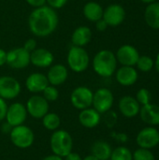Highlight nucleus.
<instances>
[{
	"label": "nucleus",
	"mask_w": 159,
	"mask_h": 160,
	"mask_svg": "<svg viewBox=\"0 0 159 160\" xmlns=\"http://www.w3.org/2000/svg\"><path fill=\"white\" fill-rule=\"evenodd\" d=\"M59 17L55 9L45 5L36 8L28 17L30 32L37 38H46L52 35L57 28Z\"/></svg>",
	"instance_id": "f257e3e1"
},
{
	"label": "nucleus",
	"mask_w": 159,
	"mask_h": 160,
	"mask_svg": "<svg viewBox=\"0 0 159 160\" xmlns=\"http://www.w3.org/2000/svg\"><path fill=\"white\" fill-rule=\"evenodd\" d=\"M94 71L100 77H112L117 68V59L115 54L110 50H101L96 53L92 60Z\"/></svg>",
	"instance_id": "f03ea898"
},
{
	"label": "nucleus",
	"mask_w": 159,
	"mask_h": 160,
	"mask_svg": "<svg viewBox=\"0 0 159 160\" xmlns=\"http://www.w3.org/2000/svg\"><path fill=\"white\" fill-rule=\"evenodd\" d=\"M50 148L52 154L65 158L73 150V139L68 131L57 129L52 131L50 138Z\"/></svg>",
	"instance_id": "7ed1b4c3"
},
{
	"label": "nucleus",
	"mask_w": 159,
	"mask_h": 160,
	"mask_svg": "<svg viewBox=\"0 0 159 160\" xmlns=\"http://www.w3.org/2000/svg\"><path fill=\"white\" fill-rule=\"evenodd\" d=\"M67 62L68 68L72 71L76 73H82L89 68L90 56L83 47H77L72 45L68 50Z\"/></svg>",
	"instance_id": "20e7f679"
},
{
	"label": "nucleus",
	"mask_w": 159,
	"mask_h": 160,
	"mask_svg": "<svg viewBox=\"0 0 159 160\" xmlns=\"http://www.w3.org/2000/svg\"><path fill=\"white\" fill-rule=\"evenodd\" d=\"M8 136L11 143L19 149H28L35 142L34 131L24 124L12 128Z\"/></svg>",
	"instance_id": "39448f33"
},
{
	"label": "nucleus",
	"mask_w": 159,
	"mask_h": 160,
	"mask_svg": "<svg viewBox=\"0 0 159 160\" xmlns=\"http://www.w3.org/2000/svg\"><path fill=\"white\" fill-rule=\"evenodd\" d=\"M114 102L112 92L105 87L97 89L94 92L92 107L100 114H104L112 110Z\"/></svg>",
	"instance_id": "423d86ee"
},
{
	"label": "nucleus",
	"mask_w": 159,
	"mask_h": 160,
	"mask_svg": "<svg viewBox=\"0 0 159 160\" xmlns=\"http://www.w3.org/2000/svg\"><path fill=\"white\" fill-rule=\"evenodd\" d=\"M94 92L87 86H78L70 94L71 105L79 110H84L92 107Z\"/></svg>",
	"instance_id": "0eeeda50"
},
{
	"label": "nucleus",
	"mask_w": 159,
	"mask_h": 160,
	"mask_svg": "<svg viewBox=\"0 0 159 160\" xmlns=\"http://www.w3.org/2000/svg\"><path fill=\"white\" fill-rule=\"evenodd\" d=\"M27 113L34 119L41 120L42 117L49 112V102L40 95L36 94L30 97L25 104Z\"/></svg>",
	"instance_id": "6e6552de"
},
{
	"label": "nucleus",
	"mask_w": 159,
	"mask_h": 160,
	"mask_svg": "<svg viewBox=\"0 0 159 160\" xmlns=\"http://www.w3.org/2000/svg\"><path fill=\"white\" fill-rule=\"evenodd\" d=\"M7 65L13 69H23L30 65V52L23 47H17L7 52Z\"/></svg>",
	"instance_id": "1a4fd4ad"
},
{
	"label": "nucleus",
	"mask_w": 159,
	"mask_h": 160,
	"mask_svg": "<svg viewBox=\"0 0 159 160\" xmlns=\"http://www.w3.org/2000/svg\"><path fill=\"white\" fill-rule=\"evenodd\" d=\"M22 91L19 81L11 76L0 77V98L7 100L16 98Z\"/></svg>",
	"instance_id": "9d476101"
},
{
	"label": "nucleus",
	"mask_w": 159,
	"mask_h": 160,
	"mask_svg": "<svg viewBox=\"0 0 159 160\" xmlns=\"http://www.w3.org/2000/svg\"><path fill=\"white\" fill-rule=\"evenodd\" d=\"M28 116L27 110L24 104L21 102H14L7 106L5 121L11 127L23 125Z\"/></svg>",
	"instance_id": "9b49d317"
},
{
	"label": "nucleus",
	"mask_w": 159,
	"mask_h": 160,
	"mask_svg": "<svg viewBox=\"0 0 159 160\" xmlns=\"http://www.w3.org/2000/svg\"><path fill=\"white\" fill-rule=\"evenodd\" d=\"M136 142L140 148L151 150L159 144V131L155 127H146L138 133Z\"/></svg>",
	"instance_id": "f8f14e48"
},
{
	"label": "nucleus",
	"mask_w": 159,
	"mask_h": 160,
	"mask_svg": "<svg viewBox=\"0 0 159 160\" xmlns=\"http://www.w3.org/2000/svg\"><path fill=\"white\" fill-rule=\"evenodd\" d=\"M102 19L107 22L108 26H118L126 19V10L119 4H112L104 9Z\"/></svg>",
	"instance_id": "ddd939ff"
},
{
	"label": "nucleus",
	"mask_w": 159,
	"mask_h": 160,
	"mask_svg": "<svg viewBox=\"0 0 159 160\" xmlns=\"http://www.w3.org/2000/svg\"><path fill=\"white\" fill-rule=\"evenodd\" d=\"M117 62H119L122 66L134 67L137 64V61L140 57V53L138 50L129 44L122 45L115 54Z\"/></svg>",
	"instance_id": "4468645a"
},
{
	"label": "nucleus",
	"mask_w": 159,
	"mask_h": 160,
	"mask_svg": "<svg viewBox=\"0 0 159 160\" xmlns=\"http://www.w3.org/2000/svg\"><path fill=\"white\" fill-rule=\"evenodd\" d=\"M53 60L52 52L44 48H37L30 53V64L40 68H50L53 64Z\"/></svg>",
	"instance_id": "2eb2a0df"
},
{
	"label": "nucleus",
	"mask_w": 159,
	"mask_h": 160,
	"mask_svg": "<svg viewBox=\"0 0 159 160\" xmlns=\"http://www.w3.org/2000/svg\"><path fill=\"white\" fill-rule=\"evenodd\" d=\"M49 84L53 86H59L66 82L68 78V70L67 68L61 64L52 65L49 68V70L46 75Z\"/></svg>",
	"instance_id": "dca6fc26"
},
{
	"label": "nucleus",
	"mask_w": 159,
	"mask_h": 160,
	"mask_svg": "<svg viewBox=\"0 0 159 160\" xmlns=\"http://www.w3.org/2000/svg\"><path fill=\"white\" fill-rule=\"evenodd\" d=\"M118 109L126 118H134L140 113L141 105L137 99L131 96H125L118 102Z\"/></svg>",
	"instance_id": "f3484780"
},
{
	"label": "nucleus",
	"mask_w": 159,
	"mask_h": 160,
	"mask_svg": "<svg viewBox=\"0 0 159 160\" xmlns=\"http://www.w3.org/2000/svg\"><path fill=\"white\" fill-rule=\"evenodd\" d=\"M49 85L48 79L45 74L40 72L31 73L25 80V87L32 94H39Z\"/></svg>",
	"instance_id": "a211bd4d"
},
{
	"label": "nucleus",
	"mask_w": 159,
	"mask_h": 160,
	"mask_svg": "<svg viewBox=\"0 0 159 160\" xmlns=\"http://www.w3.org/2000/svg\"><path fill=\"white\" fill-rule=\"evenodd\" d=\"M78 120L82 127L91 129L97 128L100 124L101 114L97 111H96L93 107H90L80 111Z\"/></svg>",
	"instance_id": "6ab92c4d"
},
{
	"label": "nucleus",
	"mask_w": 159,
	"mask_h": 160,
	"mask_svg": "<svg viewBox=\"0 0 159 160\" xmlns=\"http://www.w3.org/2000/svg\"><path fill=\"white\" fill-rule=\"evenodd\" d=\"M115 78L119 84L123 86H131L138 81L139 74L135 68L122 66L115 71Z\"/></svg>",
	"instance_id": "aec40b11"
},
{
	"label": "nucleus",
	"mask_w": 159,
	"mask_h": 160,
	"mask_svg": "<svg viewBox=\"0 0 159 160\" xmlns=\"http://www.w3.org/2000/svg\"><path fill=\"white\" fill-rule=\"evenodd\" d=\"M141 119L151 127L159 126V105L149 103L141 107Z\"/></svg>",
	"instance_id": "412c9836"
},
{
	"label": "nucleus",
	"mask_w": 159,
	"mask_h": 160,
	"mask_svg": "<svg viewBox=\"0 0 159 160\" xmlns=\"http://www.w3.org/2000/svg\"><path fill=\"white\" fill-rule=\"evenodd\" d=\"M92 39V31L88 26L82 25L77 27L71 35V43L73 46H86Z\"/></svg>",
	"instance_id": "4be33fe9"
},
{
	"label": "nucleus",
	"mask_w": 159,
	"mask_h": 160,
	"mask_svg": "<svg viewBox=\"0 0 159 160\" xmlns=\"http://www.w3.org/2000/svg\"><path fill=\"white\" fill-rule=\"evenodd\" d=\"M112 152V145L106 141H97L91 146V154L99 160H110Z\"/></svg>",
	"instance_id": "5701e85b"
},
{
	"label": "nucleus",
	"mask_w": 159,
	"mask_h": 160,
	"mask_svg": "<svg viewBox=\"0 0 159 160\" xmlns=\"http://www.w3.org/2000/svg\"><path fill=\"white\" fill-rule=\"evenodd\" d=\"M103 11H104V9H103L102 6L97 2H94V1L87 2L84 5L83 9H82L84 17L88 21L93 22H96L98 20L102 19Z\"/></svg>",
	"instance_id": "b1692460"
},
{
	"label": "nucleus",
	"mask_w": 159,
	"mask_h": 160,
	"mask_svg": "<svg viewBox=\"0 0 159 160\" xmlns=\"http://www.w3.org/2000/svg\"><path fill=\"white\" fill-rule=\"evenodd\" d=\"M144 20L148 26L159 30V2H154L147 6L144 11Z\"/></svg>",
	"instance_id": "393cba45"
},
{
	"label": "nucleus",
	"mask_w": 159,
	"mask_h": 160,
	"mask_svg": "<svg viewBox=\"0 0 159 160\" xmlns=\"http://www.w3.org/2000/svg\"><path fill=\"white\" fill-rule=\"evenodd\" d=\"M42 126L45 129L49 131H55L60 128L61 126V118L55 112H48L41 119Z\"/></svg>",
	"instance_id": "a878e982"
},
{
	"label": "nucleus",
	"mask_w": 159,
	"mask_h": 160,
	"mask_svg": "<svg viewBox=\"0 0 159 160\" xmlns=\"http://www.w3.org/2000/svg\"><path fill=\"white\" fill-rule=\"evenodd\" d=\"M110 160H133V153L126 146H118L112 149Z\"/></svg>",
	"instance_id": "bb28decb"
},
{
	"label": "nucleus",
	"mask_w": 159,
	"mask_h": 160,
	"mask_svg": "<svg viewBox=\"0 0 159 160\" xmlns=\"http://www.w3.org/2000/svg\"><path fill=\"white\" fill-rule=\"evenodd\" d=\"M136 66H137V68L141 71H142V72H149V71H151L154 68V67H155V61L150 56L142 55V56H140L139 57Z\"/></svg>",
	"instance_id": "cd10ccee"
},
{
	"label": "nucleus",
	"mask_w": 159,
	"mask_h": 160,
	"mask_svg": "<svg viewBox=\"0 0 159 160\" xmlns=\"http://www.w3.org/2000/svg\"><path fill=\"white\" fill-rule=\"evenodd\" d=\"M42 97L50 103L54 102L59 98V91L56 86L49 84L43 91H42Z\"/></svg>",
	"instance_id": "c85d7f7f"
},
{
	"label": "nucleus",
	"mask_w": 159,
	"mask_h": 160,
	"mask_svg": "<svg viewBox=\"0 0 159 160\" xmlns=\"http://www.w3.org/2000/svg\"><path fill=\"white\" fill-rule=\"evenodd\" d=\"M135 98L137 99V101L139 102V104L141 106H144V105H147V104L151 103L152 96H151V93H150V91L148 89L142 88L137 92Z\"/></svg>",
	"instance_id": "c756f323"
},
{
	"label": "nucleus",
	"mask_w": 159,
	"mask_h": 160,
	"mask_svg": "<svg viewBox=\"0 0 159 160\" xmlns=\"http://www.w3.org/2000/svg\"><path fill=\"white\" fill-rule=\"evenodd\" d=\"M133 160H156V158L151 150L139 147L133 153Z\"/></svg>",
	"instance_id": "7c9ffc66"
},
{
	"label": "nucleus",
	"mask_w": 159,
	"mask_h": 160,
	"mask_svg": "<svg viewBox=\"0 0 159 160\" xmlns=\"http://www.w3.org/2000/svg\"><path fill=\"white\" fill-rule=\"evenodd\" d=\"M104 114H106L105 123H106L107 127L108 128H112L115 125L116 121H117V115L113 112H111V111H109L108 112H106Z\"/></svg>",
	"instance_id": "2f4dec72"
},
{
	"label": "nucleus",
	"mask_w": 159,
	"mask_h": 160,
	"mask_svg": "<svg viewBox=\"0 0 159 160\" xmlns=\"http://www.w3.org/2000/svg\"><path fill=\"white\" fill-rule=\"evenodd\" d=\"M68 0H46V4H48L47 6L51 7L53 9H59L62 8L63 7L66 6V4L67 3Z\"/></svg>",
	"instance_id": "473e14b6"
},
{
	"label": "nucleus",
	"mask_w": 159,
	"mask_h": 160,
	"mask_svg": "<svg viewBox=\"0 0 159 160\" xmlns=\"http://www.w3.org/2000/svg\"><path fill=\"white\" fill-rule=\"evenodd\" d=\"M22 47H23L27 52H29L31 53L34 50L37 49V41H36L35 38H28V39L24 42V44H23Z\"/></svg>",
	"instance_id": "72a5a7b5"
},
{
	"label": "nucleus",
	"mask_w": 159,
	"mask_h": 160,
	"mask_svg": "<svg viewBox=\"0 0 159 160\" xmlns=\"http://www.w3.org/2000/svg\"><path fill=\"white\" fill-rule=\"evenodd\" d=\"M7 106L8 105L7 104V101L5 99H3L2 98H0V123L5 121Z\"/></svg>",
	"instance_id": "f704fd0d"
},
{
	"label": "nucleus",
	"mask_w": 159,
	"mask_h": 160,
	"mask_svg": "<svg viewBox=\"0 0 159 160\" xmlns=\"http://www.w3.org/2000/svg\"><path fill=\"white\" fill-rule=\"evenodd\" d=\"M26 3L33 8H39L46 5V0H25Z\"/></svg>",
	"instance_id": "c9c22d12"
},
{
	"label": "nucleus",
	"mask_w": 159,
	"mask_h": 160,
	"mask_svg": "<svg viewBox=\"0 0 159 160\" xmlns=\"http://www.w3.org/2000/svg\"><path fill=\"white\" fill-rule=\"evenodd\" d=\"M96 28L99 32H104L108 28V24L103 19H100L97 22H96Z\"/></svg>",
	"instance_id": "e433bc0d"
},
{
	"label": "nucleus",
	"mask_w": 159,
	"mask_h": 160,
	"mask_svg": "<svg viewBox=\"0 0 159 160\" xmlns=\"http://www.w3.org/2000/svg\"><path fill=\"white\" fill-rule=\"evenodd\" d=\"M12 128H13V127H11L7 122L3 121V122H2V124H1V127H0V130H1V132H2V133L7 134V135H9V133H10V131H11Z\"/></svg>",
	"instance_id": "4c0bfd02"
},
{
	"label": "nucleus",
	"mask_w": 159,
	"mask_h": 160,
	"mask_svg": "<svg viewBox=\"0 0 159 160\" xmlns=\"http://www.w3.org/2000/svg\"><path fill=\"white\" fill-rule=\"evenodd\" d=\"M64 160H82V158L81 157V155L79 153L76 152H70L68 155H67L65 158H63Z\"/></svg>",
	"instance_id": "58836bf2"
},
{
	"label": "nucleus",
	"mask_w": 159,
	"mask_h": 160,
	"mask_svg": "<svg viewBox=\"0 0 159 160\" xmlns=\"http://www.w3.org/2000/svg\"><path fill=\"white\" fill-rule=\"evenodd\" d=\"M7 64V52L0 48V67Z\"/></svg>",
	"instance_id": "ea45409f"
},
{
	"label": "nucleus",
	"mask_w": 159,
	"mask_h": 160,
	"mask_svg": "<svg viewBox=\"0 0 159 160\" xmlns=\"http://www.w3.org/2000/svg\"><path fill=\"white\" fill-rule=\"evenodd\" d=\"M113 136H114L115 140L120 142H126L127 141V137L125 134H120L119 133V134H114Z\"/></svg>",
	"instance_id": "a19ab883"
},
{
	"label": "nucleus",
	"mask_w": 159,
	"mask_h": 160,
	"mask_svg": "<svg viewBox=\"0 0 159 160\" xmlns=\"http://www.w3.org/2000/svg\"><path fill=\"white\" fill-rule=\"evenodd\" d=\"M41 160H64V158L59 157V156H56L54 154H52V155L46 156L45 158H43Z\"/></svg>",
	"instance_id": "79ce46f5"
},
{
	"label": "nucleus",
	"mask_w": 159,
	"mask_h": 160,
	"mask_svg": "<svg viewBox=\"0 0 159 160\" xmlns=\"http://www.w3.org/2000/svg\"><path fill=\"white\" fill-rule=\"evenodd\" d=\"M82 160H99L97 158H96L94 155H92V154H89V155H87V156H85Z\"/></svg>",
	"instance_id": "37998d69"
},
{
	"label": "nucleus",
	"mask_w": 159,
	"mask_h": 160,
	"mask_svg": "<svg viewBox=\"0 0 159 160\" xmlns=\"http://www.w3.org/2000/svg\"><path fill=\"white\" fill-rule=\"evenodd\" d=\"M155 67L157 70V72L159 73V53L157 54V58H156V61H155Z\"/></svg>",
	"instance_id": "c03bdc74"
},
{
	"label": "nucleus",
	"mask_w": 159,
	"mask_h": 160,
	"mask_svg": "<svg viewBox=\"0 0 159 160\" xmlns=\"http://www.w3.org/2000/svg\"><path fill=\"white\" fill-rule=\"evenodd\" d=\"M141 1L143 2V3H146V4H151V3L157 2V0H141Z\"/></svg>",
	"instance_id": "a18cd8bd"
}]
</instances>
